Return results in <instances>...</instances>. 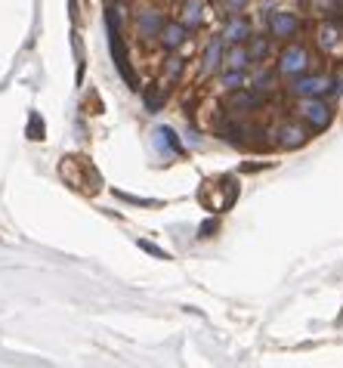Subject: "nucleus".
<instances>
[{
  "label": "nucleus",
  "mask_w": 343,
  "mask_h": 368,
  "mask_svg": "<svg viewBox=\"0 0 343 368\" xmlns=\"http://www.w3.org/2000/svg\"><path fill=\"white\" fill-rule=\"evenodd\" d=\"M343 90V75L340 78H328V75H297L291 84V93L297 96H328V93H340Z\"/></svg>",
  "instance_id": "1"
},
{
  "label": "nucleus",
  "mask_w": 343,
  "mask_h": 368,
  "mask_svg": "<svg viewBox=\"0 0 343 368\" xmlns=\"http://www.w3.org/2000/svg\"><path fill=\"white\" fill-rule=\"evenodd\" d=\"M294 112H297V118L303 121L312 133L324 130V127L331 124V106L322 102V96H300V102H297Z\"/></svg>",
  "instance_id": "2"
},
{
  "label": "nucleus",
  "mask_w": 343,
  "mask_h": 368,
  "mask_svg": "<svg viewBox=\"0 0 343 368\" xmlns=\"http://www.w3.org/2000/svg\"><path fill=\"white\" fill-rule=\"evenodd\" d=\"M309 65H312L309 50H306L303 44H291L279 56V65H275V71H279V75H287V78H297V75H303V71H309Z\"/></svg>",
  "instance_id": "3"
},
{
  "label": "nucleus",
  "mask_w": 343,
  "mask_h": 368,
  "mask_svg": "<svg viewBox=\"0 0 343 368\" xmlns=\"http://www.w3.org/2000/svg\"><path fill=\"white\" fill-rule=\"evenodd\" d=\"M266 100L269 96L254 87H235L226 96V108H229V112H257V108L266 106Z\"/></svg>",
  "instance_id": "4"
},
{
  "label": "nucleus",
  "mask_w": 343,
  "mask_h": 368,
  "mask_svg": "<svg viewBox=\"0 0 343 368\" xmlns=\"http://www.w3.org/2000/svg\"><path fill=\"white\" fill-rule=\"evenodd\" d=\"M309 133H312L309 127L297 118V121H287V124H281L279 130H275V137H279L275 143H279L281 149H297V146H303L306 139H309Z\"/></svg>",
  "instance_id": "5"
},
{
  "label": "nucleus",
  "mask_w": 343,
  "mask_h": 368,
  "mask_svg": "<svg viewBox=\"0 0 343 368\" xmlns=\"http://www.w3.org/2000/svg\"><path fill=\"white\" fill-rule=\"evenodd\" d=\"M266 28H269V34H275V38H294V34L300 32V19L294 13L275 10V13L266 16Z\"/></svg>",
  "instance_id": "6"
},
{
  "label": "nucleus",
  "mask_w": 343,
  "mask_h": 368,
  "mask_svg": "<svg viewBox=\"0 0 343 368\" xmlns=\"http://www.w3.org/2000/svg\"><path fill=\"white\" fill-rule=\"evenodd\" d=\"M223 50H226L223 38H213V44H207L204 56H201V78H211L217 71H223Z\"/></svg>",
  "instance_id": "7"
},
{
  "label": "nucleus",
  "mask_w": 343,
  "mask_h": 368,
  "mask_svg": "<svg viewBox=\"0 0 343 368\" xmlns=\"http://www.w3.org/2000/svg\"><path fill=\"white\" fill-rule=\"evenodd\" d=\"M186 38H189V25H182L180 19H176V22H164L161 34H158L161 47H164V50H170V53L180 50V47L186 44Z\"/></svg>",
  "instance_id": "8"
},
{
  "label": "nucleus",
  "mask_w": 343,
  "mask_h": 368,
  "mask_svg": "<svg viewBox=\"0 0 343 368\" xmlns=\"http://www.w3.org/2000/svg\"><path fill=\"white\" fill-rule=\"evenodd\" d=\"M161 28H164V13L145 10V13L137 16V34H139V38L152 41V38H158V34H161Z\"/></svg>",
  "instance_id": "9"
},
{
  "label": "nucleus",
  "mask_w": 343,
  "mask_h": 368,
  "mask_svg": "<svg viewBox=\"0 0 343 368\" xmlns=\"http://www.w3.org/2000/svg\"><path fill=\"white\" fill-rule=\"evenodd\" d=\"M250 59L244 44H226V59H223V71H248Z\"/></svg>",
  "instance_id": "10"
},
{
  "label": "nucleus",
  "mask_w": 343,
  "mask_h": 368,
  "mask_svg": "<svg viewBox=\"0 0 343 368\" xmlns=\"http://www.w3.org/2000/svg\"><path fill=\"white\" fill-rule=\"evenodd\" d=\"M248 38H250V22L232 16L229 25H226V32H223V41H226V44H244Z\"/></svg>",
  "instance_id": "11"
},
{
  "label": "nucleus",
  "mask_w": 343,
  "mask_h": 368,
  "mask_svg": "<svg viewBox=\"0 0 343 368\" xmlns=\"http://www.w3.org/2000/svg\"><path fill=\"white\" fill-rule=\"evenodd\" d=\"M244 50H248V59H250V65H260L263 59L269 56V41H263V38H254V34H250V38H248V47H244Z\"/></svg>",
  "instance_id": "12"
},
{
  "label": "nucleus",
  "mask_w": 343,
  "mask_h": 368,
  "mask_svg": "<svg viewBox=\"0 0 343 368\" xmlns=\"http://www.w3.org/2000/svg\"><path fill=\"white\" fill-rule=\"evenodd\" d=\"M143 100L149 106V112H158L164 106V100H167V90H164V84H152V87L143 90Z\"/></svg>",
  "instance_id": "13"
},
{
  "label": "nucleus",
  "mask_w": 343,
  "mask_h": 368,
  "mask_svg": "<svg viewBox=\"0 0 343 368\" xmlns=\"http://www.w3.org/2000/svg\"><path fill=\"white\" fill-rule=\"evenodd\" d=\"M182 69H186V59L182 56H170L167 62H164V84H174V81H180V75H182Z\"/></svg>",
  "instance_id": "14"
},
{
  "label": "nucleus",
  "mask_w": 343,
  "mask_h": 368,
  "mask_svg": "<svg viewBox=\"0 0 343 368\" xmlns=\"http://www.w3.org/2000/svg\"><path fill=\"white\" fill-rule=\"evenodd\" d=\"M250 0H223V13H229V16H238V13H244V7H248Z\"/></svg>",
  "instance_id": "15"
}]
</instances>
